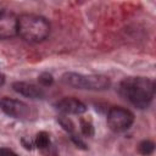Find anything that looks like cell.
<instances>
[{
    "instance_id": "obj_1",
    "label": "cell",
    "mask_w": 156,
    "mask_h": 156,
    "mask_svg": "<svg viewBox=\"0 0 156 156\" xmlns=\"http://www.w3.org/2000/svg\"><path fill=\"white\" fill-rule=\"evenodd\" d=\"M121 93L135 107L143 110L149 107L155 94L154 80L145 77H128L121 83Z\"/></svg>"
},
{
    "instance_id": "obj_2",
    "label": "cell",
    "mask_w": 156,
    "mask_h": 156,
    "mask_svg": "<svg viewBox=\"0 0 156 156\" xmlns=\"http://www.w3.org/2000/svg\"><path fill=\"white\" fill-rule=\"evenodd\" d=\"M50 33V23L45 17L34 13L18 16V35L28 43H41Z\"/></svg>"
},
{
    "instance_id": "obj_3",
    "label": "cell",
    "mask_w": 156,
    "mask_h": 156,
    "mask_svg": "<svg viewBox=\"0 0 156 156\" xmlns=\"http://www.w3.org/2000/svg\"><path fill=\"white\" fill-rule=\"evenodd\" d=\"M61 80L63 84L87 90H106L111 82L107 77L100 74H82L76 72H66L62 74Z\"/></svg>"
},
{
    "instance_id": "obj_4",
    "label": "cell",
    "mask_w": 156,
    "mask_h": 156,
    "mask_svg": "<svg viewBox=\"0 0 156 156\" xmlns=\"http://www.w3.org/2000/svg\"><path fill=\"white\" fill-rule=\"evenodd\" d=\"M134 122V115L121 106H113L112 108L108 110L107 113V126L110 127L111 130L119 133V132H124L128 128H130V126Z\"/></svg>"
},
{
    "instance_id": "obj_5",
    "label": "cell",
    "mask_w": 156,
    "mask_h": 156,
    "mask_svg": "<svg viewBox=\"0 0 156 156\" xmlns=\"http://www.w3.org/2000/svg\"><path fill=\"white\" fill-rule=\"evenodd\" d=\"M0 110L5 115L17 119H29L32 117V110L27 104L11 98H2L0 100Z\"/></svg>"
},
{
    "instance_id": "obj_6",
    "label": "cell",
    "mask_w": 156,
    "mask_h": 156,
    "mask_svg": "<svg viewBox=\"0 0 156 156\" xmlns=\"http://www.w3.org/2000/svg\"><path fill=\"white\" fill-rule=\"evenodd\" d=\"M18 33V16L10 10H0V39H11Z\"/></svg>"
},
{
    "instance_id": "obj_7",
    "label": "cell",
    "mask_w": 156,
    "mask_h": 156,
    "mask_svg": "<svg viewBox=\"0 0 156 156\" xmlns=\"http://www.w3.org/2000/svg\"><path fill=\"white\" fill-rule=\"evenodd\" d=\"M56 108L66 115H82L87 111V106L78 99L72 98V96H67L61 99L57 104H56Z\"/></svg>"
},
{
    "instance_id": "obj_8",
    "label": "cell",
    "mask_w": 156,
    "mask_h": 156,
    "mask_svg": "<svg viewBox=\"0 0 156 156\" xmlns=\"http://www.w3.org/2000/svg\"><path fill=\"white\" fill-rule=\"evenodd\" d=\"M12 89L29 99H43L44 98V90L39 88L38 85L28 82H15L12 84Z\"/></svg>"
},
{
    "instance_id": "obj_9",
    "label": "cell",
    "mask_w": 156,
    "mask_h": 156,
    "mask_svg": "<svg viewBox=\"0 0 156 156\" xmlns=\"http://www.w3.org/2000/svg\"><path fill=\"white\" fill-rule=\"evenodd\" d=\"M34 145L40 149V150H45L50 146V135L46 133V132H39L35 136V141H34Z\"/></svg>"
},
{
    "instance_id": "obj_10",
    "label": "cell",
    "mask_w": 156,
    "mask_h": 156,
    "mask_svg": "<svg viewBox=\"0 0 156 156\" xmlns=\"http://www.w3.org/2000/svg\"><path fill=\"white\" fill-rule=\"evenodd\" d=\"M138 150H139V152H140L143 156H149V155H151V154L154 152V150H155V144H154V141H151V140H143V141L139 144Z\"/></svg>"
},
{
    "instance_id": "obj_11",
    "label": "cell",
    "mask_w": 156,
    "mask_h": 156,
    "mask_svg": "<svg viewBox=\"0 0 156 156\" xmlns=\"http://www.w3.org/2000/svg\"><path fill=\"white\" fill-rule=\"evenodd\" d=\"M80 130L85 136H93L95 130H94V126L90 121L80 118Z\"/></svg>"
},
{
    "instance_id": "obj_12",
    "label": "cell",
    "mask_w": 156,
    "mask_h": 156,
    "mask_svg": "<svg viewBox=\"0 0 156 156\" xmlns=\"http://www.w3.org/2000/svg\"><path fill=\"white\" fill-rule=\"evenodd\" d=\"M57 122L60 123V126L67 132V133H72L74 130V124L73 122L68 118V117H65V116H60L57 118Z\"/></svg>"
},
{
    "instance_id": "obj_13",
    "label": "cell",
    "mask_w": 156,
    "mask_h": 156,
    "mask_svg": "<svg viewBox=\"0 0 156 156\" xmlns=\"http://www.w3.org/2000/svg\"><path fill=\"white\" fill-rule=\"evenodd\" d=\"M38 80H39V83H40L41 85L49 87V85H51V84L54 83V77H52L49 72H43V73L39 74Z\"/></svg>"
},
{
    "instance_id": "obj_14",
    "label": "cell",
    "mask_w": 156,
    "mask_h": 156,
    "mask_svg": "<svg viewBox=\"0 0 156 156\" xmlns=\"http://www.w3.org/2000/svg\"><path fill=\"white\" fill-rule=\"evenodd\" d=\"M71 139H72V141L77 145V147L83 149V150H87V149H88V147H87V145H85V143H84L80 138H78V136H76V135H72V136H71Z\"/></svg>"
},
{
    "instance_id": "obj_15",
    "label": "cell",
    "mask_w": 156,
    "mask_h": 156,
    "mask_svg": "<svg viewBox=\"0 0 156 156\" xmlns=\"http://www.w3.org/2000/svg\"><path fill=\"white\" fill-rule=\"evenodd\" d=\"M0 156H18L15 151L7 147H0Z\"/></svg>"
},
{
    "instance_id": "obj_16",
    "label": "cell",
    "mask_w": 156,
    "mask_h": 156,
    "mask_svg": "<svg viewBox=\"0 0 156 156\" xmlns=\"http://www.w3.org/2000/svg\"><path fill=\"white\" fill-rule=\"evenodd\" d=\"M22 144H23V146H24L27 150H32V149H33V145H32V143H30V141H28V143H27L24 138L22 139Z\"/></svg>"
},
{
    "instance_id": "obj_17",
    "label": "cell",
    "mask_w": 156,
    "mask_h": 156,
    "mask_svg": "<svg viewBox=\"0 0 156 156\" xmlns=\"http://www.w3.org/2000/svg\"><path fill=\"white\" fill-rule=\"evenodd\" d=\"M4 83H5V76H4L2 73H0V87H1Z\"/></svg>"
}]
</instances>
